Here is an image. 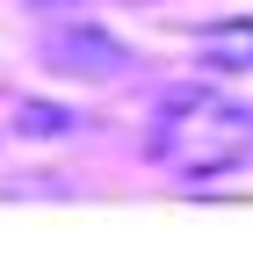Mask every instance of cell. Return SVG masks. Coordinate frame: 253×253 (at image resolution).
Returning a JSON list of instances; mask_svg holds the SVG:
<instances>
[{"mask_svg": "<svg viewBox=\"0 0 253 253\" xmlns=\"http://www.w3.org/2000/svg\"><path fill=\"white\" fill-rule=\"evenodd\" d=\"M43 58L58 73H73V80H123L130 73V51L109 43L101 29H58V37H43Z\"/></svg>", "mask_w": 253, "mask_h": 253, "instance_id": "obj_2", "label": "cell"}, {"mask_svg": "<svg viewBox=\"0 0 253 253\" xmlns=\"http://www.w3.org/2000/svg\"><path fill=\"white\" fill-rule=\"evenodd\" d=\"M22 130H37V137H58V130H65V116H58V109H22Z\"/></svg>", "mask_w": 253, "mask_h": 253, "instance_id": "obj_4", "label": "cell"}, {"mask_svg": "<svg viewBox=\"0 0 253 253\" xmlns=\"http://www.w3.org/2000/svg\"><path fill=\"white\" fill-rule=\"evenodd\" d=\"M145 152H152V167H167V174H181V181L232 174V167L253 159V109L246 101H224V94H203V87L167 94L159 116H152Z\"/></svg>", "mask_w": 253, "mask_h": 253, "instance_id": "obj_1", "label": "cell"}, {"mask_svg": "<svg viewBox=\"0 0 253 253\" xmlns=\"http://www.w3.org/2000/svg\"><path fill=\"white\" fill-rule=\"evenodd\" d=\"M195 58L217 73H253V15H224L210 29H195Z\"/></svg>", "mask_w": 253, "mask_h": 253, "instance_id": "obj_3", "label": "cell"}]
</instances>
